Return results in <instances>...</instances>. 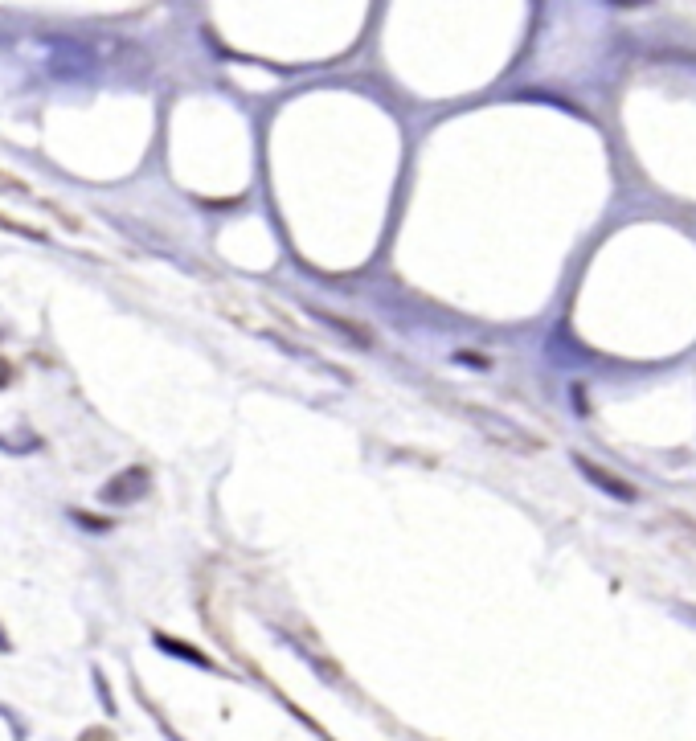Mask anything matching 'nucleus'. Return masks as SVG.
<instances>
[{
  "label": "nucleus",
  "instance_id": "nucleus-5",
  "mask_svg": "<svg viewBox=\"0 0 696 741\" xmlns=\"http://www.w3.org/2000/svg\"><path fill=\"white\" fill-rule=\"evenodd\" d=\"M156 647L164 651V656H177V660H185V664H193V668L217 672V664H213L209 656H201V651H197V647H189V643H181V639H168V635H156Z\"/></svg>",
  "mask_w": 696,
  "mask_h": 741
},
{
  "label": "nucleus",
  "instance_id": "nucleus-11",
  "mask_svg": "<svg viewBox=\"0 0 696 741\" xmlns=\"http://www.w3.org/2000/svg\"><path fill=\"white\" fill-rule=\"evenodd\" d=\"M5 381H9V369H5V365H0V385H5Z\"/></svg>",
  "mask_w": 696,
  "mask_h": 741
},
{
  "label": "nucleus",
  "instance_id": "nucleus-6",
  "mask_svg": "<svg viewBox=\"0 0 696 741\" xmlns=\"http://www.w3.org/2000/svg\"><path fill=\"white\" fill-rule=\"evenodd\" d=\"M312 316L316 320H324L328 328H336L340 336H348V340H357V344H369V332H361V328H353L348 320H340V316H328V312H320V308H312Z\"/></svg>",
  "mask_w": 696,
  "mask_h": 741
},
{
  "label": "nucleus",
  "instance_id": "nucleus-4",
  "mask_svg": "<svg viewBox=\"0 0 696 741\" xmlns=\"http://www.w3.org/2000/svg\"><path fill=\"white\" fill-rule=\"evenodd\" d=\"M574 463H578V471H582L586 479H594V484H598V488H602L606 496H615V500H627V504L635 500V488L627 484V479H619V475H606V471H602L598 463H590V459H582V455H578Z\"/></svg>",
  "mask_w": 696,
  "mask_h": 741
},
{
  "label": "nucleus",
  "instance_id": "nucleus-9",
  "mask_svg": "<svg viewBox=\"0 0 696 741\" xmlns=\"http://www.w3.org/2000/svg\"><path fill=\"white\" fill-rule=\"evenodd\" d=\"M0 189H13V193H25V181L9 177V172H0Z\"/></svg>",
  "mask_w": 696,
  "mask_h": 741
},
{
  "label": "nucleus",
  "instance_id": "nucleus-8",
  "mask_svg": "<svg viewBox=\"0 0 696 741\" xmlns=\"http://www.w3.org/2000/svg\"><path fill=\"white\" fill-rule=\"evenodd\" d=\"M99 701L107 705V717H115V696H111V688H107V680L99 676Z\"/></svg>",
  "mask_w": 696,
  "mask_h": 741
},
{
  "label": "nucleus",
  "instance_id": "nucleus-10",
  "mask_svg": "<svg viewBox=\"0 0 696 741\" xmlns=\"http://www.w3.org/2000/svg\"><path fill=\"white\" fill-rule=\"evenodd\" d=\"M9 647H13V643H9V635H5V631H0V651H9Z\"/></svg>",
  "mask_w": 696,
  "mask_h": 741
},
{
  "label": "nucleus",
  "instance_id": "nucleus-3",
  "mask_svg": "<svg viewBox=\"0 0 696 741\" xmlns=\"http://www.w3.org/2000/svg\"><path fill=\"white\" fill-rule=\"evenodd\" d=\"M467 414H471V418H480V426L492 434L496 443H504V447H520V451H537V447H541L537 439H529V434H520L516 426H508L504 418H496V414H488V410H480V406H467Z\"/></svg>",
  "mask_w": 696,
  "mask_h": 741
},
{
  "label": "nucleus",
  "instance_id": "nucleus-7",
  "mask_svg": "<svg viewBox=\"0 0 696 741\" xmlns=\"http://www.w3.org/2000/svg\"><path fill=\"white\" fill-rule=\"evenodd\" d=\"M74 520H78V525H82V529H91V533H99V529L107 533V529H111V520H99V516H86V512H74Z\"/></svg>",
  "mask_w": 696,
  "mask_h": 741
},
{
  "label": "nucleus",
  "instance_id": "nucleus-1",
  "mask_svg": "<svg viewBox=\"0 0 696 741\" xmlns=\"http://www.w3.org/2000/svg\"><path fill=\"white\" fill-rule=\"evenodd\" d=\"M46 70L58 82H86L99 70V54L78 37H46Z\"/></svg>",
  "mask_w": 696,
  "mask_h": 741
},
{
  "label": "nucleus",
  "instance_id": "nucleus-2",
  "mask_svg": "<svg viewBox=\"0 0 696 741\" xmlns=\"http://www.w3.org/2000/svg\"><path fill=\"white\" fill-rule=\"evenodd\" d=\"M148 488H152V475H148L144 467H123L119 475H111L107 484L99 488V500L111 504V508H127V504L144 500Z\"/></svg>",
  "mask_w": 696,
  "mask_h": 741
}]
</instances>
